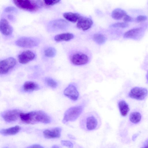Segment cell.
Masks as SVG:
<instances>
[{
	"label": "cell",
	"mask_w": 148,
	"mask_h": 148,
	"mask_svg": "<svg viewBox=\"0 0 148 148\" xmlns=\"http://www.w3.org/2000/svg\"><path fill=\"white\" fill-rule=\"evenodd\" d=\"M20 118L23 122L30 124L39 122L47 124L51 121L50 116L41 110L33 111L27 113L21 112Z\"/></svg>",
	"instance_id": "obj_1"
},
{
	"label": "cell",
	"mask_w": 148,
	"mask_h": 148,
	"mask_svg": "<svg viewBox=\"0 0 148 148\" xmlns=\"http://www.w3.org/2000/svg\"><path fill=\"white\" fill-rule=\"evenodd\" d=\"M101 119L98 114L95 111L84 114L80 121V126L88 131H91L98 128L100 125Z\"/></svg>",
	"instance_id": "obj_2"
},
{
	"label": "cell",
	"mask_w": 148,
	"mask_h": 148,
	"mask_svg": "<svg viewBox=\"0 0 148 148\" xmlns=\"http://www.w3.org/2000/svg\"><path fill=\"white\" fill-rule=\"evenodd\" d=\"M84 106L79 105L71 107L65 112L62 122L65 124L68 122L75 121L84 110Z\"/></svg>",
	"instance_id": "obj_3"
},
{
	"label": "cell",
	"mask_w": 148,
	"mask_h": 148,
	"mask_svg": "<svg viewBox=\"0 0 148 148\" xmlns=\"http://www.w3.org/2000/svg\"><path fill=\"white\" fill-rule=\"evenodd\" d=\"M14 4L19 8L25 10L34 12L39 8L38 4L35 1L29 0H13Z\"/></svg>",
	"instance_id": "obj_4"
},
{
	"label": "cell",
	"mask_w": 148,
	"mask_h": 148,
	"mask_svg": "<svg viewBox=\"0 0 148 148\" xmlns=\"http://www.w3.org/2000/svg\"><path fill=\"white\" fill-rule=\"evenodd\" d=\"M39 41L36 38L31 37H22L17 39L15 44L18 47L23 48H32L37 46Z\"/></svg>",
	"instance_id": "obj_5"
},
{
	"label": "cell",
	"mask_w": 148,
	"mask_h": 148,
	"mask_svg": "<svg viewBox=\"0 0 148 148\" xmlns=\"http://www.w3.org/2000/svg\"><path fill=\"white\" fill-rule=\"evenodd\" d=\"M16 61L15 58L10 57L1 61L0 62V73L5 74L12 69L16 65Z\"/></svg>",
	"instance_id": "obj_6"
},
{
	"label": "cell",
	"mask_w": 148,
	"mask_h": 148,
	"mask_svg": "<svg viewBox=\"0 0 148 148\" xmlns=\"http://www.w3.org/2000/svg\"><path fill=\"white\" fill-rule=\"evenodd\" d=\"M148 91L145 88L135 87L129 93V97L138 100L144 99L147 95Z\"/></svg>",
	"instance_id": "obj_7"
},
{
	"label": "cell",
	"mask_w": 148,
	"mask_h": 148,
	"mask_svg": "<svg viewBox=\"0 0 148 148\" xmlns=\"http://www.w3.org/2000/svg\"><path fill=\"white\" fill-rule=\"evenodd\" d=\"M70 60L73 65L81 66L87 64L89 61V58L86 54L77 53L71 56Z\"/></svg>",
	"instance_id": "obj_8"
},
{
	"label": "cell",
	"mask_w": 148,
	"mask_h": 148,
	"mask_svg": "<svg viewBox=\"0 0 148 148\" xmlns=\"http://www.w3.org/2000/svg\"><path fill=\"white\" fill-rule=\"evenodd\" d=\"M21 111L17 109L9 110L3 112L2 116L3 119L7 122L10 123L16 121L19 117Z\"/></svg>",
	"instance_id": "obj_9"
},
{
	"label": "cell",
	"mask_w": 148,
	"mask_h": 148,
	"mask_svg": "<svg viewBox=\"0 0 148 148\" xmlns=\"http://www.w3.org/2000/svg\"><path fill=\"white\" fill-rule=\"evenodd\" d=\"M64 95L73 101H76L79 97V94L76 87L73 83L70 84L64 89Z\"/></svg>",
	"instance_id": "obj_10"
},
{
	"label": "cell",
	"mask_w": 148,
	"mask_h": 148,
	"mask_svg": "<svg viewBox=\"0 0 148 148\" xmlns=\"http://www.w3.org/2000/svg\"><path fill=\"white\" fill-rule=\"evenodd\" d=\"M35 57L34 53L27 50L24 51L19 54L18 57L19 62L22 64H25L33 60Z\"/></svg>",
	"instance_id": "obj_11"
},
{
	"label": "cell",
	"mask_w": 148,
	"mask_h": 148,
	"mask_svg": "<svg viewBox=\"0 0 148 148\" xmlns=\"http://www.w3.org/2000/svg\"><path fill=\"white\" fill-rule=\"evenodd\" d=\"M93 23L92 21L90 18L81 16L77 22V26L78 28L85 31L92 27Z\"/></svg>",
	"instance_id": "obj_12"
},
{
	"label": "cell",
	"mask_w": 148,
	"mask_h": 148,
	"mask_svg": "<svg viewBox=\"0 0 148 148\" xmlns=\"http://www.w3.org/2000/svg\"><path fill=\"white\" fill-rule=\"evenodd\" d=\"M0 30L3 35L8 36L12 33L13 28L6 19L2 18L0 21Z\"/></svg>",
	"instance_id": "obj_13"
},
{
	"label": "cell",
	"mask_w": 148,
	"mask_h": 148,
	"mask_svg": "<svg viewBox=\"0 0 148 148\" xmlns=\"http://www.w3.org/2000/svg\"><path fill=\"white\" fill-rule=\"evenodd\" d=\"M62 129L56 127L51 130H46L43 132L44 137L47 138H59L61 136Z\"/></svg>",
	"instance_id": "obj_14"
},
{
	"label": "cell",
	"mask_w": 148,
	"mask_h": 148,
	"mask_svg": "<svg viewBox=\"0 0 148 148\" xmlns=\"http://www.w3.org/2000/svg\"><path fill=\"white\" fill-rule=\"evenodd\" d=\"M67 25L66 21L62 19H59L51 21L49 23V26L50 29L54 30L64 29Z\"/></svg>",
	"instance_id": "obj_15"
},
{
	"label": "cell",
	"mask_w": 148,
	"mask_h": 148,
	"mask_svg": "<svg viewBox=\"0 0 148 148\" xmlns=\"http://www.w3.org/2000/svg\"><path fill=\"white\" fill-rule=\"evenodd\" d=\"M20 127L18 125L8 128L1 130L0 133L4 136L13 135L17 134L20 131Z\"/></svg>",
	"instance_id": "obj_16"
},
{
	"label": "cell",
	"mask_w": 148,
	"mask_h": 148,
	"mask_svg": "<svg viewBox=\"0 0 148 148\" xmlns=\"http://www.w3.org/2000/svg\"><path fill=\"white\" fill-rule=\"evenodd\" d=\"M142 31L141 27L133 28L126 32L123 37L125 38H134L137 36Z\"/></svg>",
	"instance_id": "obj_17"
},
{
	"label": "cell",
	"mask_w": 148,
	"mask_h": 148,
	"mask_svg": "<svg viewBox=\"0 0 148 148\" xmlns=\"http://www.w3.org/2000/svg\"><path fill=\"white\" fill-rule=\"evenodd\" d=\"M63 16L67 21L74 23L77 22L82 16L78 14L71 12H65Z\"/></svg>",
	"instance_id": "obj_18"
},
{
	"label": "cell",
	"mask_w": 148,
	"mask_h": 148,
	"mask_svg": "<svg viewBox=\"0 0 148 148\" xmlns=\"http://www.w3.org/2000/svg\"><path fill=\"white\" fill-rule=\"evenodd\" d=\"M74 35L71 33H67L61 34L56 35L54 39L56 42L69 41L73 38Z\"/></svg>",
	"instance_id": "obj_19"
},
{
	"label": "cell",
	"mask_w": 148,
	"mask_h": 148,
	"mask_svg": "<svg viewBox=\"0 0 148 148\" xmlns=\"http://www.w3.org/2000/svg\"><path fill=\"white\" fill-rule=\"evenodd\" d=\"M118 106L120 113L123 116H125L127 114L130 109L128 104L123 100L119 101Z\"/></svg>",
	"instance_id": "obj_20"
},
{
	"label": "cell",
	"mask_w": 148,
	"mask_h": 148,
	"mask_svg": "<svg viewBox=\"0 0 148 148\" xmlns=\"http://www.w3.org/2000/svg\"><path fill=\"white\" fill-rule=\"evenodd\" d=\"M24 90L26 91L30 92L36 90L39 88L38 85L36 83L30 81L25 82L23 85Z\"/></svg>",
	"instance_id": "obj_21"
},
{
	"label": "cell",
	"mask_w": 148,
	"mask_h": 148,
	"mask_svg": "<svg viewBox=\"0 0 148 148\" xmlns=\"http://www.w3.org/2000/svg\"><path fill=\"white\" fill-rule=\"evenodd\" d=\"M127 13L124 10L116 8L114 10L112 13V16L114 19L120 20L126 15Z\"/></svg>",
	"instance_id": "obj_22"
},
{
	"label": "cell",
	"mask_w": 148,
	"mask_h": 148,
	"mask_svg": "<svg viewBox=\"0 0 148 148\" xmlns=\"http://www.w3.org/2000/svg\"><path fill=\"white\" fill-rule=\"evenodd\" d=\"M141 118V114L138 112H134L131 113L130 115V120L131 122L134 123L139 122Z\"/></svg>",
	"instance_id": "obj_23"
},
{
	"label": "cell",
	"mask_w": 148,
	"mask_h": 148,
	"mask_svg": "<svg viewBox=\"0 0 148 148\" xmlns=\"http://www.w3.org/2000/svg\"><path fill=\"white\" fill-rule=\"evenodd\" d=\"M93 38L94 41L97 44L99 45L104 43L107 40L106 38L104 35L99 34H95Z\"/></svg>",
	"instance_id": "obj_24"
},
{
	"label": "cell",
	"mask_w": 148,
	"mask_h": 148,
	"mask_svg": "<svg viewBox=\"0 0 148 148\" xmlns=\"http://www.w3.org/2000/svg\"><path fill=\"white\" fill-rule=\"evenodd\" d=\"M56 54V50L52 47H48L44 51L45 55L48 57H53L55 56Z\"/></svg>",
	"instance_id": "obj_25"
},
{
	"label": "cell",
	"mask_w": 148,
	"mask_h": 148,
	"mask_svg": "<svg viewBox=\"0 0 148 148\" xmlns=\"http://www.w3.org/2000/svg\"><path fill=\"white\" fill-rule=\"evenodd\" d=\"M45 81L47 85L49 87L55 88L57 86V82L51 78L48 77L45 79Z\"/></svg>",
	"instance_id": "obj_26"
},
{
	"label": "cell",
	"mask_w": 148,
	"mask_h": 148,
	"mask_svg": "<svg viewBox=\"0 0 148 148\" xmlns=\"http://www.w3.org/2000/svg\"><path fill=\"white\" fill-rule=\"evenodd\" d=\"M129 26L128 23L125 22H118L112 25L110 27H120L125 28Z\"/></svg>",
	"instance_id": "obj_27"
},
{
	"label": "cell",
	"mask_w": 148,
	"mask_h": 148,
	"mask_svg": "<svg viewBox=\"0 0 148 148\" xmlns=\"http://www.w3.org/2000/svg\"><path fill=\"white\" fill-rule=\"evenodd\" d=\"M62 144L68 148H73V144L71 141L67 140H62L61 141Z\"/></svg>",
	"instance_id": "obj_28"
},
{
	"label": "cell",
	"mask_w": 148,
	"mask_h": 148,
	"mask_svg": "<svg viewBox=\"0 0 148 148\" xmlns=\"http://www.w3.org/2000/svg\"><path fill=\"white\" fill-rule=\"evenodd\" d=\"M60 0H45L44 1L45 4L48 6L52 5L58 3Z\"/></svg>",
	"instance_id": "obj_29"
},
{
	"label": "cell",
	"mask_w": 148,
	"mask_h": 148,
	"mask_svg": "<svg viewBox=\"0 0 148 148\" xmlns=\"http://www.w3.org/2000/svg\"><path fill=\"white\" fill-rule=\"evenodd\" d=\"M147 19V16L143 15H139L136 18V20L137 21L139 22L145 21Z\"/></svg>",
	"instance_id": "obj_30"
},
{
	"label": "cell",
	"mask_w": 148,
	"mask_h": 148,
	"mask_svg": "<svg viewBox=\"0 0 148 148\" xmlns=\"http://www.w3.org/2000/svg\"><path fill=\"white\" fill-rule=\"evenodd\" d=\"M16 9L13 6H9L6 7L5 9V12H9L16 11Z\"/></svg>",
	"instance_id": "obj_31"
},
{
	"label": "cell",
	"mask_w": 148,
	"mask_h": 148,
	"mask_svg": "<svg viewBox=\"0 0 148 148\" xmlns=\"http://www.w3.org/2000/svg\"><path fill=\"white\" fill-rule=\"evenodd\" d=\"M133 18L130 16L126 14L123 18V20L125 22H131L132 21Z\"/></svg>",
	"instance_id": "obj_32"
},
{
	"label": "cell",
	"mask_w": 148,
	"mask_h": 148,
	"mask_svg": "<svg viewBox=\"0 0 148 148\" xmlns=\"http://www.w3.org/2000/svg\"><path fill=\"white\" fill-rule=\"evenodd\" d=\"M27 148H44V147L40 145L35 144L29 146Z\"/></svg>",
	"instance_id": "obj_33"
},
{
	"label": "cell",
	"mask_w": 148,
	"mask_h": 148,
	"mask_svg": "<svg viewBox=\"0 0 148 148\" xmlns=\"http://www.w3.org/2000/svg\"><path fill=\"white\" fill-rule=\"evenodd\" d=\"M138 136V134H135L134 135L132 136L133 140H134Z\"/></svg>",
	"instance_id": "obj_34"
},
{
	"label": "cell",
	"mask_w": 148,
	"mask_h": 148,
	"mask_svg": "<svg viewBox=\"0 0 148 148\" xmlns=\"http://www.w3.org/2000/svg\"><path fill=\"white\" fill-rule=\"evenodd\" d=\"M8 17L9 19L10 20H12L13 18V16L12 15H8Z\"/></svg>",
	"instance_id": "obj_35"
},
{
	"label": "cell",
	"mask_w": 148,
	"mask_h": 148,
	"mask_svg": "<svg viewBox=\"0 0 148 148\" xmlns=\"http://www.w3.org/2000/svg\"><path fill=\"white\" fill-rule=\"evenodd\" d=\"M51 148H60V147L57 145H53Z\"/></svg>",
	"instance_id": "obj_36"
},
{
	"label": "cell",
	"mask_w": 148,
	"mask_h": 148,
	"mask_svg": "<svg viewBox=\"0 0 148 148\" xmlns=\"http://www.w3.org/2000/svg\"><path fill=\"white\" fill-rule=\"evenodd\" d=\"M146 78L147 81L148 82V71L146 75Z\"/></svg>",
	"instance_id": "obj_37"
},
{
	"label": "cell",
	"mask_w": 148,
	"mask_h": 148,
	"mask_svg": "<svg viewBox=\"0 0 148 148\" xmlns=\"http://www.w3.org/2000/svg\"><path fill=\"white\" fill-rule=\"evenodd\" d=\"M145 144L146 146H148V139L146 141Z\"/></svg>",
	"instance_id": "obj_38"
},
{
	"label": "cell",
	"mask_w": 148,
	"mask_h": 148,
	"mask_svg": "<svg viewBox=\"0 0 148 148\" xmlns=\"http://www.w3.org/2000/svg\"><path fill=\"white\" fill-rule=\"evenodd\" d=\"M141 148H148V146H146L144 147H142Z\"/></svg>",
	"instance_id": "obj_39"
},
{
	"label": "cell",
	"mask_w": 148,
	"mask_h": 148,
	"mask_svg": "<svg viewBox=\"0 0 148 148\" xmlns=\"http://www.w3.org/2000/svg\"><path fill=\"white\" fill-rule=\"evenodd\" d=\"M8 148L7 147H4V148Z\"/></svg>",
	"instance_id": "obj_40"
}]
</instances>
